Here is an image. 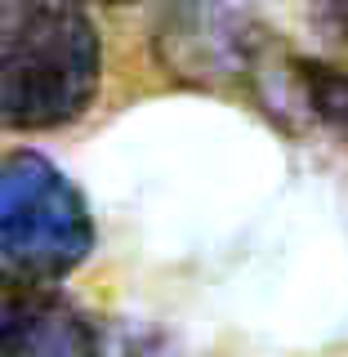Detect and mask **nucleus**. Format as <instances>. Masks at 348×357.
<instances>
[{
	"label": "nucleus",
	"instance_id": "nucleus-1",
	"mask_svg": "<svg viewBox=\"0 0 348 357\" xmlns=\"http://www.w3.org/2000/svg\"><path fill=\"white\" fill-rule=\"evenodd\" d=\"M103 85V36L85 0H0V126L63 130Z\"/></svg>",
	"mask_w": 348,
	"mask_h": 357
},
{
	"label": "nucleus",
	"instance_id": "nucleus-2",
	"mask_svg": "<svg viewBox=\"0 0 348 357\" xmlns=\"http://www.w3.org/2000/svg\"><path fill=\"white\" fill-rule=\"evenodd\" d=\"M98 228L85 192L36 148L0 156V268L22 282H63L94 255Z\"/></svg>",
	"mask_w": 348,
	"mask_h": 357
},
{
	"label": "nucleus",
	"instance_id": "nucleus-3",
	"mask_svg": "<svg viewBox=\"0 0 348 357\" xmlns=\"http://www.w3.org/2000/svg\"><path fill=\"white\" fill-rule=\"evenodd\" d=\"M282 50V40L223 0L170 5L152 31V54L170 81L206 94H241L255 107Z\"/></svg>",
	"mask_w": 348,
	"mask_h": 357
},
{
	"label": "nucleus",
	"instance_id": "nucleus-4",
	"mask_svg": "<svg viewBox=\"0 0 348 357\" xmlns=\"http://www.w3.org/2000/svg\"><path fill=\"white\" fill-rule=\"evenodd\" d=\"M0 357H165V340L139 321L98 317L50 286H31Z\"/></svg>",
	"mask_w": 348,
	"mask_h": 357
},
{
	"label": "nucleus",
	"instance_id": "nucleus-5",
	"mask_svg": "<svg viewBox=\"0 0 348 357\" xmlns=\"http://www.w3.org/2000/svg\"><path fill=\"white\" fill-rule=\"evenodd\" d=\"M259 112L290 134L317 130L348 148V67L286 50Z\"/></svg>",
	"mask_w": 348,
	"mask_h": 357
},
{
	"label": "nucleus",
	"instance_id": "nucleus-6",
	"mask_svg": "<svg viewBox=\"0 0 348 357\" xmlns=\"http://www.w3.org/2000/svg\"><path fill=\"white\" fill-rule=\"evenodd\" d=\"M312 14L326 27V36L348 45V0H312Z\"/></svg>",
	"mask_w": 348,
	"mask_h": 357
}]
</instances>
